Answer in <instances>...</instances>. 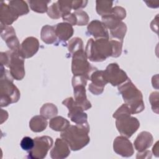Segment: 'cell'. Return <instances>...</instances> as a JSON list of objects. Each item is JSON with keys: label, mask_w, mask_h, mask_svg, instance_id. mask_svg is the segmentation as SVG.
<instances>
[{"label": "cell", "mask_w": 159, "mask_h": 159, "mask_svg": "<svg viewBox=\"0 0 159 159\" xmlns=\"http://www.w3.org/2000/svg\"><path fill=\"white\" fill-rule=\"evenodd\" d=\"M48 16L52 19H59L62 17L61 13L58 8L57 2H54L52 5H51L47 11Z\"/></svg>", "instance_id": "cell-33"}, {"label": "cell", "mask_w": 159, "mask_h": 159, "mask_svg": "<svg viewBox=\"0 0 159 159\" xmlns=\"http://www.w3.org/2000/svg\"><path fill=\"white\" fill-rule=\"evenodd\" d=\"M130 114L129 107L126 104H124L112 116L116 119V125L118 131L127 138H130L140 127L138 119L131 116Z\"/></svg>", "instance_id": "cell-2"}, {"label": "cell", "mask_w": 159, "mask_h": 159, "mask_svg": "<svg viewBox=\"0 0 159 159\" xmlns=\"http://www.w3.org/2000/svg\"><path fill=\"white\" fill-rule=\"evenodd\" d=\"M149 101L152 104V108L153 111L156 113H158V92H153L151 93Z\"/></svg>", "instance_id": "cell-37"}, {"label": "cell", "mask_w": 159, "mask_h": 159, "mask_svg": "<svg viewBox=\"0 0 159 159\" xmlns=\"http://www.w3.org/2000/svg\"><path fill=\"white\" fill-rule=\"evenodd\" d=\"M76 19V25H85L88 23L89 16L87 13L82 10L75 11L73 12Z\"/></svg>", "instance_id": "cell-30"}, {"label": "cell", "mask_w": 159, "mask_h": 159, "mask_svg": "<svg viewBox=\"0 0 159 159\" xmlns=\"http://www.w3.org/2000/svg\"><path fill=\"white\" fill-rule=\"evenodd\" d=\"M125 104L129 107L131 114L141 112L145 108L142 93L137 88L129 78L118 87Z\"/></svg>", "instance_id": "cell-3"}, {"label": "cell", "mask_w": 159, "mask_h": 159, "mask_svg": "<svg viewBox=\"0 0 159 159\" xmlns=\"http://www.w3.org/2000/svg\"><path fill=\"white\" fill-rule=\"evenodd\" d=\"M7 71L5 70V75H1L0 96L1 106L5 107L9 104L16 102L20 98V92L13 84L12 78L7 76Z\"/></svg>", "instance_id": "cell-6"}, {"label": "cell", "mask_w": 159, "mask_h": 159, "mask_svg": "<svg viewBox=\"0 0 159 159\" xmlns=\"http://www.w3.org/2000/svg\"><path fill=\"white\" fill-rule=\"evenodd\" d=\"M40 112L42 116L48 119L55 117L58 114V109L53 104L46 103L42 106Z\"/></svg>", "instance_id": "cell-26"}, {"label": "cell", "mask_w": 159, "mask_h": 159, "mask_svg": "<svg viewBox=\"0 0 159 159\" xmlns=\"http://www.w3.org/2000/svg\"><path fill=\"white\" fill-rule=\"evenodd\" d=\"M113 148L117 154L123 157H130L134 153L132 143L124 136H118L114 139Z\"/></svg>", "instance_id": "cell-11"}, {"label": "cell", "mask_w": 159, "mask_h": 159, "mask_svg": "<svg viewBox=\"0 0 159 159\" xmlns=\"http://www.w3.org/2000/svg\"><path fill=\"white\" fill-rule=\"evenodd\" d=\"M88 31L96 39L101 38L109 39V33L106 27L98 20H94L89 24Z\"/></svg>", "instance_id": "cell-17"}, {"label": "cell", "mask_w": 159, "mask_h": 159, "mask_svg": "<svg viewBox=\"0 0 159 159\" xmlns=\"http://www.w3.org/2000/svg\"><path fill=\"white\" fill-rule=\"evenodd\" d=\"M88 3L87 1H73L71 2L72 9L78 11L80 8L84 7Z\"/></svg>", "instance_id": "cell-40"}, {"label": "cell", "mask_w": 159, "mask_h": 159, "mask_svg": "<svg viewBox=\"0 0 159 159\" xmlns=\"http://www.w3.org/2000/svg\"><path fill=\"white\" fill-rule=\"evenodd\" d=\"M158 142H157V143H155V145L153 147V154H155L156 155V157H158Z\"/></svg>", "instance_id": "cell-42"}, {"label": "cell", "mask_w": 159, "mask_h": 159, "mask_svg": "<svg viewBox=\"0 0 159 159\" xmlns=\"http://www.w3.org/2000/svg\"><path fill=\"white\" fill-rule=\"evenodd\" d=\"M53 139L49 136L37 137L34 139V146L29 151V158L32 159L44 158L53 145Z\"/></svg>", "instance_id": "cell-8"}, {"label": "cell", "mask_w": 159, "mask_h": 159, "mask_svg": "<svg viewBox=\"0 0 159 159\" xmlns=\"http://www.w3.org/2000/svg\"><path fill=\"white\" fill-rule=\"evenodd\" d=\"M89 80L92 83L89 85V90L95 95L101 94L105 85L107 83L104 75V71L98 70L97 69L91 73Z\"/></svg>", "instance_id": "cell-12"}, {"label": "cell", "mask_w": 159, "mask_h": 159, "mask_svg": "<svg viewBox=\"0 0 159 159\" xmlns=\"http://www.w3.org/2000/svg\"><path fill=\"white\" fill-rule=\"evenodd\" d=\"M88 79L83 76H75L72 78V85L73 86L76 85H83L86 86Z\"/></svg>", "instance_id": "cell-39"}, {"label": "cell", "mask_w": 159, "mask_h": 159, "mask_svg": "<svg viewBox=\"0 0 159 159\" xmlns=\"http://www.w3.org/2000/svg\"><path fill=\"white\" fill-rule=\"evenodd\" d=\"M49 1H28V3L31 9L39 13H43L47 12V4Z\"/></svg>", "instance_id": "cell-27"}, {"label": "cell", "mask_w": 159, "mask_h": 159, "mask_svg": "<svg viewBox=\"0 0 159 159\" xmlns=\"http://www.w3.org/2000/svg\"><path fill=\"white\" fill-rule=\"evenodd\" d=\"M41 39L43 42L47 44L54 43L57 40V35L55 33V26L49 25H44L40 32Z\"/></svg>", "instance_id": "cell-21"}, {"label": "cell", "mask_w": 159, "mask_h": 159, "mask_svg": "<svg viewBox=\"0 0 159 159\" xmlns=\"http://www.w3.org/2000/svg\"><path fill=\"white\" fill-rule=\"evenodd\" d=\"M7 47L11 49V50L19 52L20 48V45L16 35H12L5 40Z\"/></svg>", "instance_id": "cell-31"}, {"label": "cell", "mask_w": 159, "mask_h": 159, "mask_svg": "<svg viewBox=\"0 0 159 159\" xmlns=\"http://www.w3.org/2000/svg\"><path fill=\"white\" fill-rule=\"evenodd\" d=\"M57 37L63 41H66L73 34V28L71 24L67 22H61L55 26Z\"/></svg>", "instance_id": "cell-19"}, {"label": "cell", "mask_w": 159, "mask_h": 159, "mask_svg": "<svg viewBox=\"0 0 159 159\" xmlns=\"http://www.w3.org/2000/svg\"><path fill=\"white\" fill-rule=\"evenodd\" d=\"M47 124V119L42 115L33 117L29 122V127L34 132H42L46 129Z\"/></svg>", "instance_id": "cell-20"}, {"label": "cell", "mask_w": 159, "mask_h": 159, "mask_svg": "<svg viewBox=\"0 0 159 159\" xmlns=\"http://www.w3.org/2000/svg\"><path fill=\"white\" fill-rule=\"evenodd\" d=\"M153 141L152 135L148 132L143 131L138 135L134 144L139 152H143L152 146Z\"/></svg>", "instance_id": "cell-16"}, {"label": "cell", "mask_w": 159, "mask_h": 159, "mask_svg": "<svg viewBox=\"0 0 159 159\" xmlns=\"http://www.w3.org/2000/svg\"><path fill=\"white\" fill-rule=\"evenodd\" d=\"M9 5L16 12L19 16L25 15L29 11L28 5L24 1H11L9 2Z\"/></svg>", "instance_id": "cell-24"}, {"label": "cell", "mask_w": 159, "mask_h": 159, "mask_svg": "<svg viewBox=\"0 0 159 159\" xmlns=\"http://www.w3.org/2000/svg\"><path fill=\"white\" fill-rule=\"evenodd\" d=\"M62 104L68 108L69 112L68 117L71 121L75 122L76 124L87 122V114L84 112V110L75 102L73 98L70 97L65 99L62 102Z\"/></svg>", "instance_id": "cell-10"}, {"label": "cell", "mask_w": 159, "mask_h": 159, "mask_svg": "<svg viewBox=\"0 0 159 159\" xmlns=\"http://www.w3.org/2000/svg\"><path fill=\"white\" fill-rule=\"evenodd\" d=\"M104 75L107 83H110L112 86H117L128 80L126 73L120 68L116 63L109 64L104 71Z\"/></svg>", "instance_id": "cell-9"}, {"label": "cell", "mask_w": 159, "mask_h": 159, "mask_svg": "<svg viewBox=\"0 0 159 159\" xmlns=\"http://www.w3.org/2000/svg\"><path fill=\"white\" fill-rule=\"evenodd\" d=\"M20 145L25 151L31 150L34 146V139L30 137H24L20 141Z\"/></svg>", "instance_id": "cell-35"}, {"label": "cell", "mask_w": 159, "mask_h": 159, "mask_svg": "<svg viewBox=\"0 0 159 159\" xmlns=\"http://www.w3.org/2000/svg\"><path fill=\"white\" fill-rule=\"evenodd\" d=\"M70 125V122L61 116L52 117L49 122L50 127L55 131H63Z\"/></svg>", "instance_id": "cell-22"}, {"label": "cell", "mask_w": 159, "mask_h": 159, "mask_svg": "<svg viewBox=\"0 0 159 159\" xmlns=\"http://www.w3.org/2000/svg\"><path fill=\"white\" fill-rule=\"evenodd\" d=\"M1 37L5 41L7 39L10 37L12 35H16L15 30L14 28L11 26L4 25L3 24L1 25Z\"/></svg>", "instance_id": "cell-34"}, {"label": "cell", "mask_w": 159, "mask_h": 159, "mask_svg": "<svg viewBox=\"0 0 159 159\" xmlns=\"http://www.w3.org/2000/svg\"><path fill=\"white\" fill-rule=\"evenodd\" d=\"M87 58L92 61H102L107 57H112V46L107 39H89L85 49Z\"/></svg>", "instance_id": "cell-4"}, {"label": "cell", "mask_w": 159, "mask_h": 159, "mask_svg": "<svg viewBox=\"0 0 159 159\" xmlns=\"http://www.w3.org/2000/svg\"><path fill=\"white\" fill-rule=\"evenodd\" d=\"M63 19L64 21H67L69 22L70 24H71V25H76V19L75 17V16L73 14V13L72 14H68L66 15H64L62 16Z\"/></svg>", "instance_id": "cell-41"}, {"label": "cell", "mask_w": 159, "mask_h": 159, "mask_svg": "<svg viewBox=\"0 0 159 159\" xmlns=\"http://www.w3.org/2000/svg\"><path fill=\"white\" fill-rule=\"evenodd\" d=\"M71 2V1H58L57 2L62 16L70 13L72 9Z\"/></svg>", "instance_id": "cell-32"}, {"label": "cell", "mask_w": 159, "mask_h": 159, "mask_svg": "<svg viewBox=\"0 0 159 159\" xmlns=\"http://www.w3.org/2000/svg\"><path fill=\"white\" fill-rule=\"evenodd\" d=\"M70 153V147L62 139L57 138L55 145L51 150L50 154L53 159H63L68 157Z\"/></svg>", "instance_id": "cell-14"}, {"label": "cell", "mask_w": 159, "mask_h": 159, "mask_svg": "<svg viewBox=\"0 0 159 159\" xmlns=\"http://www.w3.org/2000/svg\"><path fill=\"white\" fill-rule=\"evenodd\" d=\"M87 57L83 50H79L73 55L71 71L75 76H83L89 80L91 73L96 70L87 60Z\"/></svg>", "instance_id": "cell-7"}, {"label": "cell", "mask_w": 159, "mask_h": 159, "mask_svg": "<svg viewBox=\"0 0 159 159\" xmlns=\"http://www.w3.org/2000/svg\"><path fill=\"white\" fill-rule=\"evenodd\" d=\"M83 43L79 37L72 39L68 43V50L70 53L74 54L75 52L83 50Z\"/></svg>", "instance_id": "cell-29"}, {"label": "cell", "mask_w": 159, "mask_h": 159, "mask_svg": "<svg viewBox=\"0 0 159 159\" xmlns=\"http://www.w3.org/2000/svg\"><path fill=\"white\" fill-rule=\"evenodd\" d=\"M89 126L88 122L78 124L75 125H70L61 133V138L63 139L73 151L81 150L86 146L90 141L88 135Z\"/></svg>", "instance_id": "cell-1"}, {"label": "cell", "mask_w": 159, "mask_h": 159, "mask_svg": "<svg viewBox=\"0 0 159 159\" xmlns=\"http://www.w3.org/2000/svg\"><path fill=\"white\" fill-rule=\"evenodd\" d=\"M1 65L9 68L12 77L21 80L25 76L24 58L19 52L12 50L1 52Z\"/></svg>", "instance_id": "cell-5"}, {"label": "cell", "mask_w": 159, "mask_h": 159, "mask_svg": "<svg viewBox=\"0 0 159 159\" xmlns=\"http://www.w3.org/2000/svg\"><path fill=\"white\" fill-rule=\"evenodd\" d=\"M127 31V26L125 23L121 22L118 26H117L115 29L110 30V34L112 37L117 39L120 40V42H123L124 37H125V33Z\"/></svg>", "instance_id": "cell-28"}, {"label": "cell", "mask_w": 159, "mask_h": 159, "mask_svg": "<svg viewBox=\"0 0 159 159\" xmlns=\"http://www.w3.org/2000/svg\"><path fill=\"white\" fill-rule=\"evenodd\" d=\"M121 22L122 20L120 19L112 13L104 16H102V23L106 27V29H109L110 30L115 29Z\"/></svg>", "instance_id": "cell-25"}, {"label": "cell", "mask_w": 159, "mask_h": 159, "mask_svg": "<svg viewBox=\"0 0 159 159\" xmlns=\"http://www.w3.org/2000/svg\"><path fill=\"white\" fill-rule=\"evenodd\" d=\"M112 1H96V11L98 14L104 16L110 14L112 12Z\"/></svg>", "instance_id": "cell-23"}, {"label": "cell", "mask_w": 159, "mask_h": 159, "mask_svg": "<svg viewBox=\"0 0 159 159\" xmlns=\"http://www.w3.org/2000/svg\"><path fill=\"white\" fill-rule=\"evenodd\" d=\"M73 87L74 88V96L75 102L84 111L91 108V102L88 100L86 95L85 86L83 85H76Z\"/></svg>", "instance_id": "cell-18"}, {"label": "cell", "mask_w": 159, "mask_h": 159, "mask_svg": "<svg viewBox=\"0 0 159 159\" xmlns=\"http://www.w3.org/2000/svg\"><path fill=\"white\" fill-rule=\"evenodd\" d=\"M0 20L1 24L4 25H11L18 18L19 15L9 5L4 2L1 3Z\"/></svg>", "instance_id": "cell-15"}, {"label": "cell", "mask_w": 159, "mask_h": 159, "mask_svg": "<svg viewBox=\"0 0 159 159\" xmlns=\"http://www.w3.org/2000/svg\"><path fill=\"white\" fill-rule=\"evenodd\" d=\"M112 46V57H118L120 55L122 52V42L112 40H110Z\"/></svg>", "instance_id": "cell-36"}, {"label": "cell", "mask_w": 159, "mask_h": 159, "mask_svg": "<svg viewBox=\"0 0 159 159\" xmlns=\"http://www.w3.org/2000/svg\"><path fill=\"white\" fill-rule=\"evenodd\" d=\"M39 48V42L37 38L29 37L21 43L19 54L25 59L34 56Z\"/></svg>", "instance_id": "cell-13"}, {"label": "cell", "mask_w": 159, "mask_h": 159, "mask_svg": "<svg viewBox=\"0 0 159 159\" xmlns=\"http://www.w3.org/2000/svg\"><path fill=\"white\" fill-rule=\"evenodd\" d=\"M111 13L120 19L121 20L126 16V12L125 9L120 6H116L112 9Z\"/></svg>", "instance_id": "cell-38"}]
</instances>
